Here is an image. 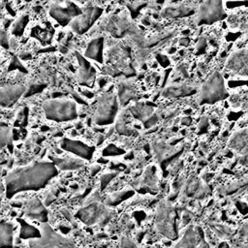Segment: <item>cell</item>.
I'll return each mask as SVG.
<instances>
[{
  "label": "cell",
  "instance_id": "cell-1",
  "mask_svg": "<svg viewBox=\"0 0 248 248\" xmlns=\"http://www.w3.org/2000/svg\"><path fill=\"white\" fill-rule=\"evenodd\" d=\"M57 174V167L52 162H35L30 166L12 170L6 177L7 196L13 197L22 191L43 188Z\"/></svg>",
  "mask_w": 248,
  "mask_h": 248
},
{
  "label": "cell",
  "instance_id": "cell-2",
  "mask_svg": "<svg viewBox=\"0 0 248 248\" xmlns=\"http://www.w3.org/2000/svg\"><path fill=\"white\" fill-rule=\"evenodd\" d=\"M43 110L48 120L55 122H67L78 117L77 103L66 98H53L46 101Z\"/></svg>",
  "mask_w": 248,
  "mask_h": 248
},
{
  "label": "cell",
  "instance_id": "cell-3",
  "mask_svg": "<svg viewBox=\"0 0 248 248\" xmlns=\"http://www.w3.org/2000/svg\"><path fill=\"white\" fill-rule=\"evenodd\" d=\"M229 96L223 76L215 72L202 85L198 102L200 105H212L225 100Z\"/></svg>",
  "mask_w": 248,
  "mask_h": 248
},
{
  "label": "cell",
  "instance_id": "cell-4",
  "mask_svg": "<svg viewBox=\"0 0 248 248\" xmlns=\"http://www.w3.org/2000/svg\"><path fill=\"white\" fill-rule=\"evenodd\" d=\"M40 231V237L29 240L30 248H76L70 239L53 231L47 224H42Z\"/></svg>",
  "mask_w": 248,
  "mask_h": 248
},
{
  "label": "cell",
  "instance_id": "cell-5",
  "mask_svg": "<svg viewBox=\"0 0 248 248\" xmlns=\"http://www.w3.org/2000/svg\"><path fill=\"white\" fill-rule=\"evenodd\" d=\"M117 111L118 101L116 96L111 93H105L98 100L93 120L97 125H109L114 121Z\"/></svg>",
  "mask_w": 248,
  "mask_h": 248
},
{
  "label": "cell",
  "instance_id": "cell-6",
  "mask_svg": "<svg viewBox=\"0 0 248 248\" xmlns=\"http://www.w3.org/2000/svg\"><path fill=\"white\" fill-rule=\"evenodd\" d=\"M227 17L222 0H204L197 14L198 25H210Z\"/></svg>",
  "mask_w": 248,
  "mask_h": 248
},
{
  "label": "cell",
  "instance_id": "cell-7",
  "mask_svg": "<svg viewBox=\"0 0 248 248\" xmlns=\"http://www.w3.org/2000/svg\"><path fill=\"white\" fill-rule=\"evenodd\" d=\"M157 231L169 238H175L176 232L174 230V213L171 205L167 202H161L158 206L155 218Z\"/></svg>",
  "mask_w": 248,
  "mask_h": 248
},
{
  "label": "cell",
  "instance_id": "cell-8",
  "mask_svg": "<svg viewBox=\"0 0 248 248\" xmlns=\"http://www.w3.org/2000/svg\"><path fill=\"white\" fill-rule=\"evenodd\" d=\"M102 13L103 10L101 8L97 6H88L82 10V13L70 23V27L76 33L83 34L91 28Z\"/></svg>",
  "mask_w": 248,
  "mask_h": 248
},
{
  "label": "cell",
  "instance_id": "cell-9",
  "mask_svg": "<svg viewBox=\"0 0 248 248\" xmlns=\"http://www.w3.org/2000/svg\"><path fill=\"white\" fill-rule=\"evenodd\" d=\"M82 10L77 6L75 3H69L67 6H61L59 4L51 5L49 9L50 16L58 22L60 25L66 26L70 25V23L80 14Z\"/></svg>",
  "mask_w": 248,
  "mask_h": 248
},
{
  "label": "cell",
  "instance_id": "cell-10",
  "mask_svg": "<svg viewBox=\"0 0 248 248\" xmlns=\"http://www.w3.org/2000/svg\"><path fill=\"white\" fill-rule=\"evenodd\" d=\"M109 216V211L101 203L93 202L78 212V217L88 225L102 223Z\"/></svg>",
  "mask_w": 248,
  "mask_h": 248
},
{
  "label": "cell",
  "instance_id": "cell-11",
  "mask_svg": "<svg viewBox=\"0 0 248 248\" xmlns=\"http://www.w3.org/2000/svg\"><path fill=\"white\" fill-rule=\"evenodd\" d=\"M173 248H209L200 228L190 226Z\"/></svg>",
  "mask_w": 248,
  "mask_h": 248
},
{
  "label": "cell",
  "instance_id": "cell-12",
  "mask_svg": "<svg viewBox=\"0 0 248 248\" xmlns=\"http://www.w3.org/2000/svg\"><path fill=\"white\" fill-rule=\"evenodd\" d=\"M61 148L83 160H90L94 153L93 147L85 144L80 140L68 138L62 140Z\"/></svg>",
  "mask_w": 248,
  "mask_h": 248
},
{
  "label": "cell",
  "instance_id": "cell-13",
  "mask_svg": "<svg viewBox=\"0 0 248 248\" xmlns=\"http://www.w3.org/2000/svg\"><path fill=\"white\" fill-rule=\"evenodd\" d=\"M78 60V79L83 86H90L95 79V69L85 56L77 53Z\"/></svg>",
  "mask_w": 248,
  "mask_h": 248
},
{
  "label": "cell",
  "instance_id": "cell-14",
  "mask_svg": "<svg viewBox=\"0 0 248 248\" xmlns=\"http://www.w3.org/2000/svg\"><path fill=\"white\" fill-rule=\"evenodd\" d=\"M27 89L21 84H13L2 87L0 92V103L3 108L13 106L25 92Z\"/></svg>",
  "mask_w": 248,
  "mask_h": 248
},
{
  "label": "cell",
  "instance_id": "cell-15",
  "mask_svg": "<svg viewBox=\"0 0 248 248\" xmlns=\"http://www.w3.org/2000/svg\"><path fill=\"white\" fill-rule=\"evenodd\" d=\"M104 38L95 37L89 41L86 46L84 56L87 59L102 63L104 60Z\"/></svg>",
  "mask_w": 248,
  "mask_h": 248
},
{
  "label": "cell",
  "instance_id": "cell-16",
  "mask_svg": "<svg viewBox=\"0 0 248 248\" xmlns=\"http://www.w3.org/2000/svg\"><path fill=\"white\" fill-rule=\"evenodd\" d=\"M227 66L234 72L248 75V51L241 49L234 52L230 57Z\"/></svg>",
  "mask_w": 248,
  "mask_h": 248
},
{
  "label": "cell",
  "instance_id": "cell-17",
  "mask_svg": "<svg viewBox=\"0 0 248 248\" xmlns=\"http://www.w3.org/2000/svg\"><path fill=\"white\" fill-rule=\"evenodd\" d=\"M195 93V89H193L191 86L187 84H176L169 86L165 89L163 92V95L166 97L170 98H176V97H184L189 96Z\"/></svg>",
  "mask_w": 248,
  "mask_h": 248
},
{
  "label": "cell",
  "instance_id": "cell-18",
  "mask_svg": "<svg viewBox=\"0 0 248 248\" xmlns=\"http://www.w3.org/2000/svg\"><path fill=\"white\" fill-rule=\"evenodd\" d=\"M53 163L60 170H76L84 165V160L74 157L54 158Z\"/></svg>",
  "mask_w": 248,
  "mask_h": 248
},
{
  "label": "cell",
  "instance_id": "cell-19",
  "mask_svg": "<svg viewBox=\"0 0 248 248\" xmlns=\"http://www.w3.org/2000/svg\"><path fill=\"white\" fill-rule=\"evenodd\" d=\"M0 245L1 248H11L13 246V225L11 223L1 222Z\"/></svg>",
  "mask_w": 248,
  "mask_h": 248
},
{
  "label": "cell",
  "instance_id": "cell-20",
  "mask_svg": "<svg viewBox=\"0 0 248 248\" xmlns=\"http://www.w3.org/2000/svg\"><path fill=\"white\" fill-rule=\"evenodd\" d=\"M26 214L34 219H40L41 221L46 220V212L43 205L37 200H30L27 202L25 206Z\"/></svg>",
  "mask_w": 248,
  "mask_h": 248
},
{
  "label": "cell",
  "instance_id": "cell-21",
  "mask_svg": "<svg viewBox=\"0 0 248 248\" xmlns=\"http://www.w3.org/2000/svg\"><path fill=\"white\" fill-rule=\"evenodd\" d=\"M230 146L235 150H242L248 146V129L236 132L230 140Z\"/></svg>",
  "mask_w": 248,
  "mask_h": 248
},
{
  "label": "cell",
  "instance_id": "cell-22",
  "mask_svg": "<svg viewBox=\"0 0 248 248\" xmlns=\"http://www.w3.org/2000/svg\"><path fill=\"white\" fill-rule=\"evenodd\" d=\"M131 111L136 118H139V119L142 120L143 122L153 114L152 108L148 107L147 105H143V104H139L137 106L132 107Z\"/></svg>",
  "mask_w": 248,
  "mask_h": 248
},
{
  "label": "cell",
  "instance_id": "cell-23",
  "mask_svg": "<svg viewBox=\"0 0 248 248\" xmlns=\"http://www.w3.org/2000/svg\"><path fill=\"white\" fill-rule=\"evenodd\" d=\"M21 223V232H20V236L21 238H37L41 236V231L34 228L33 226L27 224L25 221H20Z\"/></svg>",
  "mask_w": 248,
  "mask_h": 248
},
{
  "label": "cell",
  "instance_id": "cell-24",
  "mask_svg": "<svg viewBox=\"0 0 248 248\" xmlns=\"http://www.w3.org/2000/svg\"><path fill=\"white\" fill-rule=\"evenodd\" d=\"M135 94V91L133 87L128 83H122L118 87V98L121 104H126L131 99H133V96Z\"/></svg>",
  "mask_w": 248,
  "mask_h": 248
},
{
  "label": "cell",
  "instance_id": "cell-25",
  "mask_svg": "<svg viewBox=\"0 0 248 248\" xmlns=\"http://www.w3.org/2000/svg\"><path fill=\"white\" fill-rule=\"evenodd\" d=\"M166 15H169L170 16L173 17V16H185L188 15H191L193 13V9L188 7V6H180L177 8H170V9H167L165 11Z\"/></svg>",
  "mask_w": 248,
  "mask_h": 248
},
{
  "label": "cell",
  "instance_id": "cell-26",
  "mask_svg": "<svg viewBox=\"0 0 248 248\" xmlns=\"http://www.w3.org/2000/svg\"><path fill=\"white\" fill-rule=\"evenodd\" d=\"M27 23H28V16H21L20 17H18L15 21V23L12 27L13 34L15 36H21L25 27H26V25H27Z\"/></svg>",
  "mask_w": 248,
  "mask_h": 248
},
{
  "label": "cell",
  "instance_id": "cell-27",
  "mask_svg": "<svg viewBox=\"0 0 248 248\" xmlns=\"http://www.w3.org/2000/svg\"><path fill=\"white\" fill-rule=\"evenodd\" d=\"M212 230L215 232V233L222 238H229L232 233V230L225 225H220V224H213L211 225Z\"/></svg>",
  "mask_w": 248,
  "mask_h": 248
},
{
  "label": "cell",
  "instance_id": "cell-28",
  "mask_svg": "<svg viewBox=\"0 0 248 248\" xmlns=\"http://www.w3.org/2000/svg\"><path fill=\"white\" fill-rule=\"evenodd\" d=\"M246 188H248V178L242 179V180H238L236 182H232V184H230L227 187L226 192L228 194H233V193H237L239 191H242V190H244Z\"/></svg>",
  "mask_w": 248,
  "mask_h": 248
},
{
  "label": "cell",
  "instance_id": "cell-29",
  "mask_svg": "<svg viewBox=\"0 0 248 248\" xmlns=\"http://www.w3.org/2000/svg\"><path fill=\"white\" fill-rule=\"evenodd\" d=\"M11 138H12V135H11L9 127L8 126L5 127L4 124L2 123V125H1V143H2V146H4L5 144H9L10 141H11Z\"/></svg>",
  "mask_w": 248,
  "mask_h": 248
},
{
  "label": "cell",
  "instance_id": "cell-30",
  "mask_svg": "<svg viewBox=\"0 0 248 248\" xmlns=\"http://www.w3.org/2000/svg\"><path fill=\"white\" fill-rule=\"evenodd\" d=\"M132 194L131 191H126V192H122V193H117L115 195H112L110 196L108 199V202L110 203V204H115L117 202H119L122 199H125L127 197H129L130 195Z\"/></svg>",
  "mask_w": 248,
  "mask_h": 248
},
{
  "label": "cell",
  "instance_id": "cell-31",
  "mask_svg": "<svg viewBox=\"0 0 248 248\" xmlns=\"http://www.w3.org/2000/svg\"><path fill=\"white\" fill-rule=\"evenodd\" d=\"M124 151L122 149H120L119 147L113 145V144H109L108 146H107L104 149V155H109V156H114V155H119L122 154Z\"/></svg>",
  "mask_w": 248,
  "mask_h": 248
},
{
  "label": "cell",
  "instance_id": "cell-32",
  "mask_svg": "<svg viewBox=\"0 0 248 248\" xmlns=\"http://www.w3.org/2000/svg\"><path fill=\"white\" fill-rule=\"evenodd\" d=\"M121 247L122 248H138L137 245L128 237H123L121 240Z\"/></svg>",
  "mask_w": 248,
  "mask_h": 248
},
{
  "label": "cell",
  "instance_id": "cell-33",
  "mask_svg": "<svg viewBox=\"0 0 248 248\" xmlns=\"http://www.w3.org/2000/svg\"><path fill=\"white\" fill-rule=\"evenodd\" d=\"M205 47H206V41L204 38H201L197 46L198 53H202L205 50Z\"/></svg>",
  "mask_w": 248,
  "mask_h": 248
},
{
  "label": "cell",
  "instance_id": "cell-34",
  "mask_svg": "<svg viewBox=\"0 0 248 248\" xmlns=\"http://www.w3.org/2000/svg\"><path fill=\"white\" fill-rule=\"evenodd\" d=\"M1 45L3 47L8 48L9 47V40H8V35L4 30L1 31Z\"/></svg>",
  "mask_w": 248,
  "mask_h": 248
},
{
  "label": "cell",
  "instance_id": "cell-35",
  "mask_svg": "<svg viewBox=\"0 0 248 248\" xmlns=\"http://www.w3.org/2000/svg\"><path fill=\"white\" fill-rule=\"evenodd\" d=\"M44 86H41V85H39V84H36V85H32V86H30V88L29 89H27V93H26V96H29L30 94L32 95V94H34V93H36V92H39V91H41L42 89L41 88H43Z\"/></svg>",
  "mask_w": 248,
  "mask_h": 248
},
{
  "label": "cell",
  "instance_id": "cell-36",
  "mask_svg": "<svg viewBox=\"0 0 248 248\" xmlns=\"http://www.w3.org/2000/svg\"><path fill=\"white\" fill-rule=\"evenodd\" d=\"M240 234L246 238H248V223L243 224L240 228Z\"/></svg>",
  "mask_w": 248,
  "mask_h": 248
},
{
  "label": "cell",
  "instance_id": "cell-37",
  "mask_svg": "<svg viewBox=\"0 0 248 248\" xmlns=\"http://www.w3.org/2000/svg\"><path fill=\"white\" fill-rule=\"evenodd\" d=\"M242 29H243L244 41H248V22H246L242 25Z\"/></svg>",
  "mask_w": 248,
  "mask_h": 248
},
{
  "label": "cell",
  "instance_id": "cell-38",
  "mask_svg": "<svg viewBox=\"0 0 248 248\" xmlns=\"http://www.w3.org/2000/svg\"><path fill=\"white\" fill-rule=\"evenodd\" d=\"M239 161H240V163L243 164V165H248V153L242 155V156L240 157Z\"/></svg>",
  "mask_w": 248,
  "mask_h": 248
},
{
  "label": "cell",
  "instance_id": "cell-39",
  "mask_svg": "<svg viewBox=\"0 0 248 248\" xmlns=\"http://www.w3.org/2000/svg\"><path fill=\"white\" fill-rule=\"evenodd\" d=\"M218 248H229V246H228V244H227L226 242H222V243L219 245Z\"/></svg>",
  "mask_w": 248,
  "mask_h": 248
},
{
  "label": "cell",
  "instance_id": "cell-40",
  "mask_svg": "<svg viewBox=\"0 0 248 248\" xmlns=\"http://www.w3.org/2000/svg\"><path fill=\"white\" fill-rule=\"evenodd\" d=\"M246 117L248 118V106H247V108H246Z\"/></svg>",
  "mask_w": 248,
  "mask_h": 248
},
{
  "label": "cell",
  "instance_id": "cell-41",
  "mask_svg": "<svg viewBox=\"0 0 248 248\" xmlns=\"http://www.w3.org/2000/svg\"><path fill=\"white\" fill-rule=\"evenodd\" d=\"M24 1H26V2H29V1H31V0H24Z\"/></svg>",
  "mask_w": 248,
  "mask_h": 248
}]
</instances>
